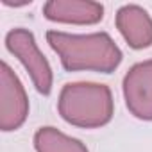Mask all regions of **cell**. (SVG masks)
I'll return each instance as SVG.
<instances>
[{
  "label": "cell",
  "mask_w": 152,
  "mask_h": 152,
  "mask_svg": "<svg viewBox=\"0 0 152 152\" xmlns=\"http://www.w3.org/2000/svg\"><path fill=\"white\" fill-rule=\"evenodd\" d=\"M47 43L57 54L66 72L111 73L122 63V50L107 32L70 34L48 31Z\"/></svg>",
  "instance_id": "6da1fadb"
},
{
  "label": "cell",
  "mask_w": 152,
  "mask_h": 152,
  "mask_svg": "<svg viewBox=\"0 0 152 152\" xmlns=\"http://www.w3.org/2000/svg\"><path fill=\"white\" fill-rule=\"evenodd\" d=\"M61 118L81 129H99L111 122L115 100L109 86L100 83H68L57 99Z\"/></svg>",
  "instance_id": "7a4b0ae2"
},
{
  "label": "cell",
  "mask_w": 152,
  "mask_h": 152,
  "mask_svg": "<svg viewBox=\"0 0 152 152\" xmlns=\"http://www.w3.org/2000/svg\"><path fill=\"white\" fill-rule=\"evenodd\" d=\"M6 48L23 64L38 93L50 95L54 84V73L48 59L38 47L34 34L23 27L11 29L6 34Z\"/></svg>",
  "instance_id": "3957f363"
},
{
  "label": "cell",
  "mask_w": 152,
  "mask_h": 152,
  "mask_svg": "<svg viewBox=\"0 0 152 152\" xmlns=\"http://www.w3.org/2000/svg\"><path fill=\"white\" fill-rule=\"evenodd\" d=\"M29 116V97L13 68L0 64V129L11 132L20 129Z\"/></svg>",
  "instance_id": "277c9868"
},
{
  "label": "cell",
  "mask_w": 152,
  "mask_h": 152,
  "mask_svg": "<svg viewBox=\"0 0 152 152\" xmlns=\"http://www.w3.org/2000/svg\"><path fill=\"white\" fill-rule=\"evenodd\" d=\"M122 90L129 113L138 120L152 122V59L140 61L129 68Z\"/></svg>",
  "instance_id": "5b68a950"
},
{
  "label": "cell",
  "mask_w": 152,
  "mask_h": 152,
  "mask_svg": "<svg viewBox=\"0 0 152 152\" xmlns=\"http://www.w3.org/2000/svg\"><path fill=\"white\" fill-rule=\"evenodd\" d=\"M43 15L50 22L68 25H95L104 18V6L91 0H48Z\"/></svg>",
  "instance_id": "8992f818"
},
{
  "label": "cell",
  "mask_w": 152,
  "mask_h": 152,
  "mask_svg": "<svg viewBox=\"0 0 152 152\" xmlns=\"http://www.w3.org/2000/svg\"><path fill=\"white\" fill-rule=\"evenodd\" d=\"M115 23L118 32L131 48L143 50L152 47V16L141 6H122L116 11Z\"/></svg>",
  "instance_id": "52a82bcc"
},
{
  "label": "cell",
  "mask_w": 152,
  "mask_h": 152,
  "mask_svg": "<svg viewBox=\"0 0 152 152\" xmlns=\"http://www.w3.org/2000/svg\"><path fill=\"white\" fill-rule=\"evenodd\" d=\"M34 148L36 152H90L81 140L72 138L52 125L39 127L34 132Z\"/></svg>",
  "instance_id": "ba28073f"
}]
</instances>
